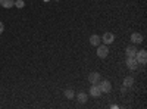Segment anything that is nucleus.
Wrapping results in <instances>:
<instances>
[{"instance_id":"nucleus-11","label":"nucleus","mask_w":147,"mask_h":109,"mask_svg":"<svg viewBox=\"0 0 147 109\" xmlns=\"http://www.w3.org/2000/svg\"><path fill=\"white\" fill-rule=\"evenodd\" d=\"M100 41H102V39L99 37V35H96V34L90 37V43H91V46H99Z\"/></svg>"},{"instance_id":"nucleus-5","label":"nucleus","mask_w":147,"mask_h":109,"mask_svg":"<svg viewBox=\"0 0 147 109\" xmlns=\"http://www.w3.org/2000/svg\"><path fill=\"white\" fill-rule=\"evenodd\" d=\"M90 94L94 96V97H99V96L102 94V90L99 87V84H91V87H90Z\"/></svg>"},{"instance_id":"nucleus-12","label":"nucleus","mask_w":147,"mask_h":109,"mask_svg":"<svg viewBox=\"0 0 147 109\" xmlns=\"http://www.w3.org/2000/svg\"><path fill=\"white\" fill-rule=\"evenodd\" d=\"M132 84H134V78H132V77H125V78H124V87L128 89V87L132 86Z\"/></svg>"},{"instance_id":"nucleus-4","label":"nucleus","mask_w":147,"mask_h":109,"mask_svg":"<svg viewBox=\"0 0 147 109\" xmlns=\"http://www.w3.org/2000/svg\"><path fill=\"white\" fill-rule=\"evenodd\" d=\"M136 59H137V62H138V64H146V62H147V53H146V50H140V52H137Z\"/></svg>"},{"instance_id":"nucleus-2","label":"nucleus","mask_w":147,"mask_h":109,"mask_svg":"<svg viewBox=\"0 0 147 109\" xmlns=\"http://www.w3.org/2000/svg\"><path fill=\"white\" fill-rule=\"evenodd\" d=\"M109 55V49H107V44H99L97 46V56L99 58H106Z\"/></svg>"},{"instance_id":"nucleus-15","label":"nucleus","mask_w":147,"mask_h":109,"mask_svg":"<svg viewBox=\"0 0 147 109\" xmlns=\"http://www.w3.org/2000/svg\"><path fill=\"white\" fill-rule=\"evenodd\" d=\"M15 6H16V7H19V9H22L24 6H25V3H24L22 0H16V2H15Z\"/></svg>"},{"instance_id":"nucleus-1","label":"nucleus","mask_w":147,"mask_h":109,"mask_svg":"<svg viewBox=\"0 0 147 109\" xmlns=\"http://www.w3.org/2000/svg\"><path fill=\"white\" fill-rule=\"evenodd\" d=\"M97 84H99V87H100L102 93H110V90H112V84H110V81H107V80L99 81Z\"/></svg>"},{"instance_id":"nucleus-3","label":"nucleus","mask_w":147,"mask_h":109,"mask_svg":"<svg viewBox=\"0 0 147 109\" xmlns=\"http://www.w3.org/2000/svg\"><path fill=\"white\" fill-rule=\"evenodd\" d=\"M127 68L131 71H136L138 68V62L136 58H127Z\"/></svg>"},{"instance_id":"nucleus-6","label":"nucleus","mask_w":147,"mask_h":109,"mask_svg":"<svg viewBox=\"0 0 147 109\" xmlns=\"http://www.w3.org/2000/svg\"><path fill=\"white\" fill-rule=\"evenodd\" d=\"M103 44H110V43H113L115 41V35L112 34V32H106L105 35H103Z\"/></svg>"},{"instance_id":"nucleus-14","label":"nucleus","mask_w":147,"mask_h":109,"mask_svg":"<svg viewBox=\"0 0 147 109\" xmlns=\"http://www.w3.org/2000/svg\"><path fill=\"white\" fill-rule=\"evenodd\" d=\"M65 96H66V99H74V96H75V93H74V90H65Z\"/></svg>"},{"instance_id":"nucleus-10","label":"nucleus","mask_w":147,"mask_h":109,"mask_svg":"<svg viewBox=\"0 0 147 109\" xmlns=\"http://www.w3.org/2000/svg\"><path fill=\"white\" fill-rule=\"evenodd\" d=\"M0 5H2V7H5V9H10V7L15 6V2L13 0H0Z\"/></svg>"},{"instance_id":"nucleus-13","label":"nucleus","mask_w":147,"mask_h":109,"mask_svg":"<svg viewBox=\"0 0 147 109\" xmlns=\"http://www.w3.org/2000/svg\"><path fill=\"white\" fill-rule=\"evenodd\" d=\"M87 100H88V96H87V94L82 93V91L78 93V102H80V103H85Z\"/></svg>"},{"instance_id":"nucleus-16","label":"nucleus","mask_w":147,"mask_h":109,"mask_svg":"<svg viewBox=\"0 0 147 109\" xmlns=\"http://www.w3.org/2000/svg\"><path fill=\"white\" fill-rule=\"evenodd\" d=\"M3 31H5V25H3V22L0 21V34H2Z\"/></svg>"},{"instance_id":"nucleus-9","label":"nucleus","mask_w":147,"mask_h":109,"mask_svg":"<svg viewBox=\"0 0 147 109\" xmlns=\"http://www.w3.org/2000/svg\"><path fill=\"white\" fill-rule=\"evenodd\" d=\"M131 41L136 44V43H141L143 41V35L140 32H132L131 34Z\"/></svg>"},{"instance_id":"nucleus-8","label":"nucleus","mask_w":147,"mask_h":109,"mask_svg":"<svg viewBox=\"0 0 147 109\" xmlns=\"http://www.w3.org/2000/svg\"><path fill=\"white\" fill-rule=\"evenodd\" d=\"M88 81L91 84H97L100 81V74H99V72H91V74L88 75Z\"/></svg>"},{"instance_id":"nucleus-7","label":"nucleus","mask_w":147,"mask_h":109,"mask_svg":"<svg viewBox=\"0 0 147 109\" xmlns=\"http://www.w3.org/2000/svg\"><path fill=\"white\" fill-rule=\"evenodd\" d=\"M137 47L136 46H128L127 47V50H125V53H127V58H136V55H137Z\"/></svg>"}]
</instances>
